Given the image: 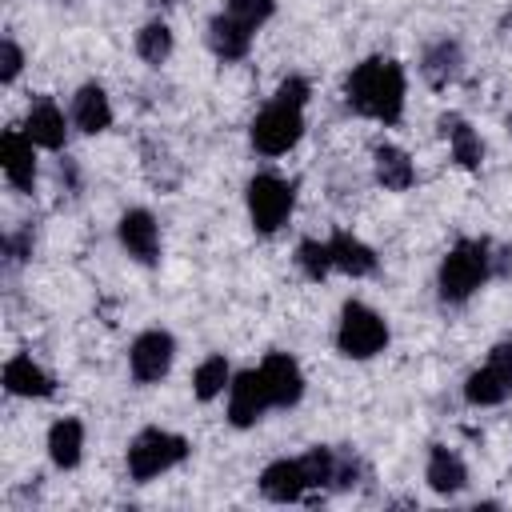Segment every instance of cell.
I'll list each match as a JSON object with an SVG mask.
<instances>
[{"instance_id": "9", "label": "cell", "mask_w": 512, "mask_h": 512, "mask_svg": "<svg viewBox=\"0 0 512 512\" xmlns=\"http://www.w3.org/2000/svg\"><path fill=\"white\" fill-rule=\"evenodd\" d=\"M268 408H272V396L260 368H248L228 384V420L236 428H252Z\"/></svg>"}, {"instance_id": "30", "label": "cell", "mask_w": 512, "mask_h": 512, "mask_svg": "<svg viewBox=\"0 0 512 512\" xmlns=\"http://www.w3.org/2000/svg\"><path fill=\"white\" fill-rule=\"evenodd\" d=\"M276 100L304 108V100H308V80H304V76H288V80H280V88H276Z\"/></svg>"}, {"instance_id": "31", "label": "cell", "mask_w": 512, "mask_h": 512, "mask_svg": "<svg viewBox=\"0 0 512 512\" xmlns=\"http://www.w3.org/2000/svg\"><path fill=\"white\" fill-rule=\"evenodd\" d=\"M152 4H172V0H152Z\"/></svg>"}, {"instance_id": "29", "label": "cell", "mask_w": 512, "mask_h": 512, "mask_svg": "<svg viewBox=\"0 0 512 512\" xmlns=\"http://www.w3.org/2000/svg\"><path fill=\"white\" fill-rule=\"evenodd\" d=\"M20 64H24V52H20L12 40H4V44H0V80L12 84V80L20 76Z\"/></svg>"}, {"instance_id": "14", "label": "cell", "mask_w": 512, "mask_h": 512, "mask_svg": "<svg viewBox=\"0 0 512 512\" xmlns=\"http://www.w3.org/2000/svg\"><path fill=\"white\" fill-rule=\"evenodd\" d=\"M24 132L32 136V144H40V148H64V136H68V128H64V112L48 100V96H36L32 100V108H28V120H24Z\"/></svg>"}, {"instance_id": "15", "label": "cell", "mask_w": 512, "mask_h": 512, "mask_svg": "<svg viewBox=\"0 0 512 512\" xmlns=\"http://www.w3.org/2000/svg\"><path fill=\"white\" fill-rule=\"evenodd\" d=\"M248 44H252V28L248 24H240L232 12L212 16V24H208V48L220 60H240L248 52Z\"/></svg>"}, {"instance_id": "4", "label": "cell", "mask_w": 512, "mask_h": 512, "mask_svg": "<svg viewBox=\"0 0 512 512\" xmlns=\"http://www.w3.org/2000/svg\"><path fill=\"white\" fill-rule=\"evenodd\" d=\"M388 344V324L380 312H372L360 300H348L340 312V328H336V348L352 360H368L376 352H384Z\"/></svg>"}, {"instance_id": "20", "label": "cell", "mask_w": 512, "mask_h": 512, "mask_svg": "<svg viewBox=\"0 0 512 512\" xmlns=\"http://www.w3.org/2000/svg\"><path fill=\"white\" fill-rule=\"evenodd\" d=\"M80 448H84V424L64 416L48 428V456L56 468H76L80 464Z\"/></svg>"}, {"instance_id": "17", "label": "cell", "mask_w": 512, "mask_h": 512, "mask_svg": "<svg viewBox=\"0 0 512 512\" xmlns=\"http://www.w3.org/2000/svg\"><path fill=\"white\" fill-rule=\"evenodd\" d=\"M328 248H332V268H340L344 276H372L376 272V252L364 240H356L352 232H336L328 240Z\"/></svg>"}, {"instance_id": "19", "label": "cell", "mask_w": 512, "mask_h": 512, "mask_svg": "<svg viewBox=\"0 0 512 512\" xmlns=\"http://www.w3.org/2000/svg\"><path fill=\"white\" fill-rule=\"evenodd\" d=\"M428 484H432V492H440V496H452V492H460L464 484H468V468H464V460L456 456V452H448V448H432L428 452Z\"/></svg>"}, {"instance_id": "23", "label": "cell", "mask_w": 512, "mask_h": 512, "mask_svg": "<svg viewBox=\"0 0 512 512\" xmlns=\"http://www.w3.org/2000/svg\"><path fill=\"white\" fill-rule=\"evenodd\" d=\"M460 44L456 40H436L428 52H424V64H420V72H424V80L432 84V88H444L448 80H456L460 76Z\"/></svg>"}, {"instance_id": "2", "label": "cell", "mask_w": 512, "mask_h": 512, "mask_svg": "<svg viewBox=\"0 0 512 512\" xmlns=\"http://www.w3.org/2000/svg\"><path fill=\"white\" fill-rule=\"evenodd\" d=\"M488 276H492V252H488V244L484 240H460L444 256V264H440V276H436L440 300L444 304H464Z\"/></svg>"}, {"instance_id": "11", "label": "cell", "mask_w": 512, "mask_h": 512, "mask_svg": "<svg viewBox=\"0 0 512 512\" xmlns=\"http://www.w3.org/2000/svg\"><path fill=\"white\" fill-rule=\"evenodd\" d=\"M32 148H36L32 136L16 132V128H8L0 140V164H4V176L16 192H32V184H36V152Z\"/></svg>"}, {"instance_id": "28", "label": "cell", "mask_w": 512, "mask_h": 512, "mask_svg": "<svg viewBox=\"0 0 512 512\" xmlns=\"http://www.w3.org/2000/svg\"><path fill=\"white\" fill-rule=\"evenodd\" d=\"M272 8H276L272 0H228V4H224V12H232V16H236L240 24H248L252 32L272 16Z\"/></svg>"}, {"instance_id": "6", "label": "cell", "mask_w": 512, "mask_h": 512, "mask_svg": "<svg viewBox=\"0 0 512 512\" xmlns=\"http://www.w3.org/2000/svg\"><path fill=\"white\" fill-rule=\"evenodd\" d=\"M304 136V116L296 104L272 100L256 120H252V148L264 156H284L296 140Z\"/></svg>"}, {"instance_id": "26", "label": "cell", "mask_w": 512, "mask_h": 512, "mask_svg": "<svg viewBox=\"0 0 512 512\" xmlns=\"http://www.w3.org/2000/svg\"><path fill=\"white\" fill-rule=\"evenodd\" d=\"M300 464H304V472H308V488H332V480H336V452L332 448H308L304 456H300Z\"/></svg>"}, {"instance_id": "21", "label": "cell", "mask_w": 512, "mask_h": 512, "mask_svg": "<svg viewBox=\"0 0 512 512\" xmlns=\"http://www.w3.org/2000/svg\"><path fill=\"white\" fill-rule=\"evenodd\" d=\"M372 160H376V180H380L388 192H404V188H412L416 168H412L408 152H400L396 144H380V148L372 152Z\"/></svg>"}, {"instance_id": "7", "label": "cell", "mask_w": 512, "mask_h": 512, "mask_svg": "<svg viewBox=\"0 0 512 512\" xmlns=\"http://www.w3.org/2000/svg\"><path fill=\"white\" fill-rule=\"evenodd\" d=\"M292 204H296V192H292L288 180L268 176V172H260V176L248 180V216H252L256 232H264V236L276 232L288 220Z\"/></svg>"}, {"instance_id": "24", "label": "cell", "mask_w": 512, "mask_h": 512, "mask_svg": "<svg viewBox=\"0 0 512 512\" xmlns=\"http://www.w3.org/2000/svg\"><path fill=\"white\" fill-rule=\"evenodd\" d=\"M136 52H140V60L144 64H164L168 56H172V32H168V24L164 20H152V24H144L140 32H136Z\"/></svg>"}, {"instance_id": "8", "label": "cell", "mask_w": 512, "mask_h": 512, "mask_svg": "<svg viewBox=\"0 0 512 512\" xmlns=\"http://www.w3.org/2000/svg\"><path fill=\"white\" fill-rule=\"evenodd\" d=\"M172 356H176V340L164 332V328H148L132 340V352H128V368L140 384H156L168 376L172 368Z\"/></svg>"}, {"instance_id": "16", "label": "cell", "mask_w": 512, "mask_h": 512, "mask_svg": "<svg viewBox=\"0 0 512 512\" xmlns=\"http://www.w3.org/2000/svg\"><path fill=\"white\" fill-rule=\"evenodd\" d=\"M72 124L80 132H88V136H96V132H104L112 124V104H108V96H104L100 84H84L76 92V100H72Z\"/></svg>"}, {"instance_id": "3", "label": "cell", "mask_w": 512, "mask_h": 512, "mask_svg": "<svg viewBox=\"0 0 512 512\" xmlns=\"http://www.w3.org/2000/svg\"><path fill=\"white\" fill-rule=\"evenodd\" d=\"M188 456V440L164 428H144L132 444H128V476L132 480H156L160 472L176 468Z\"/></svg>"}, {"instance_id": "27", "label": "cell", "mask_w": 512, "mask_h": 512, "mask_svg": "<svg viewBox=\"0 0 512 512\" xmlns=\"http://www.w3.org/2000/svg\"><path fill=\"white\" fill-rule=\"evenodd\" d=\"M296 264H300V272H304L308 280H324V276L332 272V248L320 244V240H304V244L296 248Z\"/></svg>"}, {"instance_id": "10", "label": "cell", "mask_w": 512, "mask_h": 512, "mask_svg": "<svg viewBox=\"0 0 512 512\" xmlns=\"http://www.w3.org/2000/svg\"><path fill=\"white\" fill-rule=\"evenodd\" d=\"M116 236H120V244H124V252L132 260H140V264H156L160 260V228H156L152 212L128 208L120 216V224H116Z\"/></svg>"}, {"instance_id": "1", "label": "cell", "mask_w": 512, "mask_h": 512, "mask_svg": "<svg viewBox=\"0 0 512 512\" xmlns=\"http://www.w3.org/2000/svg\"><path fill=\"white\" fill-rule=\"evenodd\" d=\"M344 96H348V108H356L360 116L396 124L404 112V68L388 56H368L348 72Z\"/></svg>"}, {"instance_id": "5", "label": "cell", "mask_w": 512, "mask_h": 512, "mask_svg": "<svg viewBox=\"0 0 512 512\" xmlns=\"http://www.w3.org/2000/svg\"><path fill=\"white\" fill-rule=\"evenodd\" d=\"M512 396V340H500L484 368H476L468 380H464V400L476 404V408H492V404H504Z\"/></svg>"}, {"instance_id": "13", "label": "cell", "mask_w": 512, "mask_h": 512, "mask_svg": "<svg viewBox=\"0 0 512 512\" xmlns=\"http://www.w3.org/2000/svg\"><path fill=\"white\" fill-rule=\"evenodd\" d=\"M308 488V472L300 460H272L264 472H260V492L276 504H292L300 500Z\"/></svg>"}, {"instance_id": "22", "label": "cell", "mask_w": 512, "mask_h": 512, "mask_svg": "<svg viewBox=\"0 0 512 512\" xmlns=\"http://www.w3.org/2000/svg\"><path fill=\"white\" fill-rule=\"evenodd\" d=\"M440 128H444V136H448V144H452V160H456L460 168H480L484 144H480V136L472 132V124H468L464 116H444Z\"/></svg>"}, {"instance_id": "18", "label": "cell", "mask_w": 512, "mask_h": 512, "mask_svg": "<svg viewBox=\"0 0 512 512\" xmlns=\"http://www.w3.org/2000/svg\"><path fill=\"white\" fill-rule=\"evenodd\" d=\"M4 388L12 396H52V376L32 364V356H12L4 364Z\"/></svg>"}, {"instance_id": "12", "label": "cell", "mask_w": 512, "mask_h": 512, "mask_svg": "<svg viewBox=\"0 0 512 512\" xmlns=\"http://www.w3.org/2000/svg\"><path fill=\"white\" fill-rule=\"evenodd\" d=\"M260 372H264L272 408H292V404L304 396V372H300V364H296L288 352H272V356L260 364Z\"/></svg>"}, {"instance_id": "25", "label": "cell", "mask_w": 512, "mask_h": 512, "mask_svg": "<svg viewBox=\"0 0 512 512\" xmlns=\"http://www.w3.org/2000/svg\"><path fill=\"white\" fill-rule=\"evenodd\" d=\"M232 376H228V360L224 356H208L200 368H196V376H192V388H196V396L200 400H212V396H220L224 392V384H228Z\"/></svg>"}]
</instances>
